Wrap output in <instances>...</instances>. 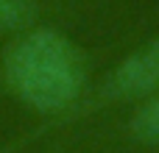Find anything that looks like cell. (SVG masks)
Instances as JSON below:
<instances>
[{"label":"cell","mask_w":159,"mask_h":153,"mask_svg":"<svg viewBox=\"0 0 159 153\" xmlns=\"http://www.w3.org/2000/svg\"><path fill=\"white\" fill-rule=\"evenodd\" d=\"M0 81L25 109L36 114H61L81 103L89 67L70 33L36 22L8 36L0 53Z\"/></svg>","instance_id":"cell-1"},{"label":"cell","mask_w":159,"mask_h":153,"mask_svg":"<svg viewBox=\"0 0 159 153\" xmlns=\"http://www.w3.org/2000/svg\"><path fill=\"white\" fill-rule=\"evenodd\" d=\"M159 92V33L126 53L103 78L101 98L103 100H140Z\"/></svg>","instance_id":"cell-2"},{"label":"cell","mask_w":159,"mask_h":153,"mask_svg":"<svg viewBox=\"0 0 159 153\" xmlns=\"http://www.w3.org/2000/svg\"><path fill=\"white\" fill-rule=\"evenodd\" d=\"M126 131L134 142H140L145 148H159V92L134 100Z\"/></svg>","instance_id":"cell-3"},{"label":"cell","mask_w":159,"mask_h":153,"mask_svg":"<svg viewBox=\"0 0 159 153\" xmlns=\"http://www.w3.org/2000/svg\"><path fill=\"white\" fill-rule=\"evenodd\" d=\"M39 20L36 0H0V36H14Z\"/></svg>","instance_id":"cell-4"}]
</instances>
